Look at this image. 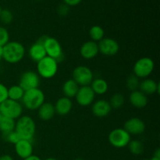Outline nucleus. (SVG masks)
<instances>
[{"mask_svg":"<svg viewBox=\"0 0 160 160\" xmlns=\"http://www.w3.org/2000/svg\"><path fill=\"white\" fill-rule=\"evenodd\" d=\"M2 59L10 64L20 62L24 58L26 48L22 43L17 41H9L2 47Z\"/></svg>","mask_w":160,"mask_h":160,"instance_id":"f257e3e1","label":"nucleus"},{"mask_svg":"<svg viewBox=\"0 0 160 160\" xmlns=\"http://www.w3.org/2000/svg\"><path fill=\"white\" fill-rule=\"evenodd\" d=\"M15 131L20 139L32 142L36 132V123L34 119L28 115H22L16 120Z\"/></svg>","mask_w":160,"mask_h":160,"instance_id":"f03ea898","label":"nucleus"},{"mask_svg":"<svg viewBox=\"0 0 160 160\" xmlns=\"http://www.w3.org/2000/svg\"><path fill=\"white\" fill-rule=\"evenodd\" d=\"M45 93L42 89L38 88L25 91L21 100V104L23 107L26 108L28 110H38V109L45 102Z\"/></svg>","mask_w":160,"mask_h":160,"instance_id":"7ed1b4c3","label":"nucleus"},{"mask_svg":"<svg viewBox=\"0 0 160 160\" xmlns=\"http://www.w3.org/2000/svg\"><path fill=\"white\" fill-rule=\"evenodd\" d=\"M59 63L55 59L46 56L37 62V73L41 78L52 79L56 75Z\"/></svg>","mask_w":160,"mask_h":160,"instance_id":"20e7f679","label":"nucleus"},{"mask_svg":"<svg viewBox=\"0 0 160 160\" xmlns=\"http://www.w3.org/2000/svg\"><path fill=\"white\" fill-rule=\"evenodd\" d=\"M155 69V62L149 57H142L138 59L133 67V74L139 79L148 78Z\"/></svg>","mask_w":160,"mask_h":160,"instance_id":"39448f33","label":"nucleus"},{"mask_svg":"<svg viewBox=\"0 0 160 160\" xmlns=\"http://www.w3.org/2000/svg\"><path fill=\"white\" fill-rule=\"evenodd\" d=\"M23 107L20 102L14 101L9 98L0 104V113L2 117L17 120L23 115Z\"/></svg>","mask_w":160,"mask_h":160,"instance_id":"423d86ee","label":"nucleus"},{"mask_svg":"<svg viewBox=\"0 0 160 160\" xmlns=\"http://www.w3.org/2000/svg\"><path fill=\"white\" fill-rule=\"evenodd\" d=\"M43 45L47 56L56 59L58 63L63 60L64 54L62 45L57 39L46 36L43 42Z\"/></svg>","mask_w":160,"mask_h":160,"instance_id":"0eeeda50","label":"nucleus"},{"mask_svg":"<svg viewBox=\"0 0 160 160\" xmlns=\"http://www.w3.org/2000/svg\"><path fill=\"white\" fill-rule=\"evenodd\" d=\"M131 140V136L121 128H115L111 131L108 136L109 144L117 148H125L128 146Z\"/></svg>","mask_w":160,"mask_h":160,"instance_id":"6e6552de","label":"nucleus"},{"mask_svg":"<svg viewBox=\"0 0 160 160\" xmlns=\"http://www.w3.org/2000/svg\"><path fill=\"white\" fill-rule=\"evenodd\" d=\"M72 79L81 86L90 85L94 79L92 70L88 67L84 65L78 66L72 72Z\"/></svg>","mask_w":160,"mask_h":160,"instance_id":"1a4fd4ad","label":"nucleus"},{"mask_svg":"<svg viewBox=\"0 0 160 160\" xmlns=\"http://www.w3.org/2000/svg\"><path fill=\"white\" fill-rule=\"evenodd\" d=\"M41 84V78L37 72L34 70H27L21 73L19 80V85L24 91L38 88Z\"/></svg>","mask_w":160,"mask_h":160,"instance_id":"9d476101","label":"nucleus"},{"mask_svg":"<svg viewBox=\"0 0 160 160\" xmlns=\"http://www.w3.org/2000/svg\"><path fill=\"white\" fill-rule=\"evenodd\" d=\"M98 46L99 53L108 57L116 56L120 51V45L117 40L112 38H104L98 42Z\"/></svg>","mask_w":160,"mask_h":160,"instance_id":"9b49d317","label":"nucleus"},{"mask_svg":"<svg viewBox=\"0 0 160 160\" xmlns=\"http://www.w3.org/2000/svg\"><path fill=\"white\" fill-rule=\"evenodd\" d=\"M74 98L79 106L82 107H87L91 106L95 102V94L91 88L90 85L81 86Z\"/></svg>","mask_w":160,"mask_h":160,"instance_id":"f8f14e48","label":"nucleus"},{"mask_svg":"<svg viewBox=\"0 0 160 160\" xmlns=\"http://www.w3.org/2000/svg\"><path fill=\"white\" fill-rule=\"evenodd\" d=\"M123 129L131 136L140 135L145 132L146 126L142 119L138 117H131L125 122Z\"/></svg>","mask_w":160,"mask_h":160,"instance_id":"ddd939ff","label":"nucleus"},{"mask_svg":"<svg viewBox=\"0 0 160 160\" xmlns=\"http://www.w3.org/2000/svg\"><path fill=\"white\" fill-rule=\"evenodd\" d=\"M112 111V107L109 101L106 99H98L92 104V112L98 118L107 117Z\"/></svg>","mask_w":160,"mask_h":160,"instance_id":"4468645a","label":"nucleus"},{"mask_svg":"<svg viewBox=\"0 0 160 160\" xmlns=\"http://www.w3.org/2000/svg\"><path fill=\"white\" fill-rule=\"evenodd\" d=\"M99 53L97 42L89 40L82 44L80 48V54L84 59H92Z\"/></svg>","mask_w":160,"mask_h":160,"instance_id":"2eb2a0df","label":"nucleus"},{"mask_svg":"<svg viewBox=\"0 0 160 160\" xmlns=\"http://www.w3.org/2000/svg\"><path fill=\"white\" fill-rule=\"evenodd\" d=\"M15 152L18 157L23 159L33 155L32 142L24 139H20L17 143L14 145Z\"/></svg>","mask_w":160,"mask_h":160,"instance_id":"dca6fc26","label":"nucleus"},{"mask_svg":"<svg viewBox=\"0 0 160 160\" xmlns=\"http://www.w3.org/2000/svg\"><path fill=\"white\" fill-rule=\"evenodd\" d=\"M138 90L145 95H152L153 94L159 93V84L151 78H145L140 81Z\"/></svg>","mask_w":160,"mask_h":160,"instance_id":"f3484780","label":"nucleus"},{"mask_svg":"<svg viewBox=\"0 0 160 160\" xmlns=\"http://www.w3.org/2000/svg\"><path fill=\"white\" fill-rule=\"evenodd\" d=\"M129 102L133 107L136 109H143L148 103V98L146 95L139 90L133 91L130 93Z\"/></svg>","mask_w":160,"mask_h":160,"instance_id":"a211bd4d","label":"nucleus"},{"mask_svg":"<svg viewBox=\"0 0 160 160\" xmlns=\"http://www.w3.org/2000/svg\"><path fill=\"white\" fill-rule=\"evenodd\" d=\"M56 114L59 116H67L73 109V102L70 98L62 96L58 98L54 104Z\"/></svg>","mask_w":160,"mask_h":160,"instance_id":"6ab92c4d","label":"nucleus"},{"mask_svg":"<svg viewBox=\"0 0 160 160\" xmlns=\"http://www.w3.org/2000/svg\"><path fill=\"white\" fill-rule=\"evenodd\" d=\"M56 115L54 104L49 102H45L38 109V117L43 121L51 120Z\"/></svg>","mask_w":160,"mask_h":160,"instance_id":"aec40b11","label":"nucleus"},{"mask_svg":"<svg viewBox=\"0 0 160 160\" xmlns=\"http://www.w3.org/2000/svg\"><path fill=\"white\" fill-rule=\"evenodd\" d=\"M28 56L31 58V60L37 63L41 59L45 58L47 55L44 45L42 43H39L38 42H36L35 43L32 44L29 48Z\"/></svg>","mask_w":160,"mask_h":160,"instance_id":"412c9836","label":"nucleus"},{"mask_svg":"<svg viewBox=\"0 0 160 160\" xmlns=\"http://www.w3.org/2000/svg\"><path fill=\"white\" fill-rule=\"evenodd\" d=\"M91 88L95 95H103L109 90V84L107 81L103 78H94L90 84Z\"/></svg>","mask_w":160,"mask_h":160,"instance_id":"4be33fe9","label":"nucleus"},{"mask_svg":"<svg viewBox=\"0 0 160 160\" xmlns=\"http://www.w3.org/2000/svg\"><path fill=\"white\" fill-rule=\"evenodd\" d=\"M80 86L73 81V79H68L63 83L62 87V94L65 97L69 98H74L75 95L78 93Z\"/></svg>","mask_w":160,"mask_h":160,"instance_id":"5701e85b","label":"nucleus"},{"mask_svg":"<svg viewBox=\"0 0 160 160\" xmlns=\"http://www.w3.org/2000/svg\"><path fill=\"white\" fill-rule=\"evenodd\" d=\"M25 91L19 84L12 85L8 88V98L14 101L20 102L22 100Z\"/></svg>","mask_w":160,"mask_h":160,"instance_id":"b1692460","label":"nucleus"},{"mask_svg":"<svg viewBox=\"0 0 160 160\" xmlns=\"http://www.w3.org/2000/svg\"><path fill=\"white\" fill-rule=\"evenodd\" d=\"M89 37L95 42H99L105 38V31L101 26L94 25L89 30Z\"/></svg>","mask_w":160,"mask_h":160,"instance_id":"393cba45","label":"nucleus"},{"mask_svg":"<svg viewBox=\"0 0 160 160\" xmlns=\"http://www.w3.org/2000/svg\"><path fill=\"white\" fill-rule=\"evenodd\" d=\"M15 120L2 117L1 121H0V131L2 132V134H6V133L11 132V131L15 130Z\"/></svg>","mask_w":160,"mask_h":160,"instance_id":"a878e982","label":"nucleus"},{"mask_svg":"<svg viewBox=\"0 0 160 160\" xmlns=\"http://www.w3.org/2000/svg\"><path fill=\"white\" fill-rule=\"evenodd\" d=\"M127 147L129 149L130 152L134 156H140L144 152L143 143L138 139H131Z\"/></svg>","mask_w":160,"mask_h":160,"instance_id":"bb28decb","label":"nucleus"},{"mask_svg":"<svg viewBox=\"0 0 160 160\" xmlns=\"http://www.w3.org/2000/svg\"><path fill=\"white\" fill-rule=\"evenodd\" d=\"M109 102V104H110L112 109H120V108L124 105V102H125L124 95H123V94L120 93V92L114 93L113 95L111 96Z\"/></svg>","mask_w":160,"mask_h":160,"instance_id":"cd10ccee","label":"nucleus"},{"mask_svg":"<svg viewBox=\"0 0 160 160\" xmlns=\"http://www.w3.org/2000/svg\"><path fill=\"white\" fill-rule=\"evenodd\" d=\"M139 84H140V79L134 74L130 75L126 81L127 88L131 92L138 90Z\"/></svg>","mask_w":160,"mask_h":160,"instance_id":"c85d7f7f","label":"nucleus"},{"mask_svg":"<svg viewBox=\"0 0 160 160\" xmlns=\"http://www.w3.org/2000/svg\"><path fill=\"white\" fill-rule=\"evenodd\" d=\"M0 20L5 25L10 24L13 20V15L12 12L7 9H2L0 13Z\"/></svg>","mask_w":160,"mask_h":160,"instance_id":"c756f323","label":"nucleus"},{"mask_svg":"<svg viewBox=\"0 0 160 160\" xmlns=\"http://www.w3.org/2000/svg\"><path fill=\"white\" fill-rule=\"evenodd\" d=\"M2 138L5 142H8V143H11L12 145H15L16 143H17L20 140V136L16 132L15 130L11 131V132L6 133V134H2Z\"/></svg>","mask_w":160,"mask_h":160,"instance_id":"7c9ffc66","label":"nucleus"},{"mask_svg":"<svg viewBox=\"0 0 160 160\" xmlns=\"http://www.w3.org/2000/svg\"><path fill=\"white\" fill-rule=\"evenodd\" d=\"M9 42V33L5 27L0 26V46L3 47Z\"/></svg>","mask_w":160,"mask_h":160,"instance_id":"2f4dec72","label":"nucleus"},{"mask_svg":"<svg viewBox=\"0 0 160 160\" xmlns=\"http://www.w3.org/2000/svg\"><path fill=\"white\" fill-rule=\"evenodd\" d=\"M8 99V88L0 83V104Z\"/></svg>","mask_w":160,"mask_h":160,"instance_id":"473e14b6","label":"nucleus"},{"mask_svg":"<svg viewBox=\"0 0 160 160\" xmlns=\"http://www.w3.org/2000/svg\"><path fill=\"white\" fill-rule=\"evenodd\" d=\"M69 11H70V8L66 4H61L60 6L58 7V13L60 16H66L68 14Z\"/></svg>","mask_w":160,"mask_h":160,"instance_id":"72a5a7b5","label":"nucleus"},{"mask_svg":"<svg viewBox=\"0 0 160 160\" xmlns=\"http://www.w3.org/2000/svg\"><path fill=\"white\" fill-rule=\"evenodd\" d=\"M82 2V0H63V3L67 6H76L79 5Z\"/></svg>","mask_w":160,"mask_h":160,"instance_id":"f704fd0d","label":"nucleus"},{"mask_svg":"<svg viewBox=\"0 0 160 160\" xmlns=\"http://www.w3.org/2000/svg\"><path fill=\"white\" fill-rule=\"evenodd\" d=\"M22 160H42L39 156H36V155H31V156H30L29 157L26 158V159H23Z\"/></svg>","mask_w":160,"mask_h":160,"instance_id":"c9c22d12","label":"nucleus"},{"mask_svg":"<svg viewBox=\"0 0 160 160\" xmlns=\"http://www.w3.org/2000/svg\"><path fill=\"white\" fill-rule=\"evenodd\" d=\"M0 160H13L12 157L9 155H2V156H0Z\"/></svg>","mask_w":160,"mask_h":160,"instance_id":"e433bc0d","label":"nucleus"},{"mask_svg":"<svg viewBox=\"0 0 160 160\" xmlns=\"http://www.w3.org/2000/svg\"><path fill=\"white\" fill-rule=\"evenodd\" d=\"M2 54H3L2 47L0 46V60H2Z\"/></svg>","mask_w":160,"mask_h":160,"instance_id":"4c0bfd02","label":"nucleus"},{"mask_svg":"<svg viewBox=\"0 0 160 160\" xmlns=\"http://www.w3.org/2000/svg\"><path fill=\"white\" fill-rule=\"evenodd\" d=\"M150 160H160V157H157V156H153L150 159Z\"/></svg>","mask_w":160,"mask_h":160,"instance_id":"58836bf2","label":"nucleus"},{"mask_svg":"<svg viewBox=\"0 0 160 160\" xmlns=\"http://www.w3.org/2000/svg\"><path fill=\"white\" fill-rule=\"evenodd\" d=\"M45 160H58V159H56V158L49 157V158H47V159H45Z\"/></svg>","mask_w":160,"mask_h":160,"instance_id":"ea45409f","label":"nucleus"},{"mask_svg":"<svg viewBox=\"0 0 160 160\" xmlns=\"http://www.w3.org/2000/svg\"><path fill=\"white\" fill-rule=\"evenodd\" d=\"M2 118V114H1V113H0V121H1Z\"/></svg>","mask_w":160,"mask_h":160,"instance_id":"a19ab883","label":"nucleus"},{"mask_svg":"<svg viewBox=\"0 0 160 160\" xmlns=\"http://www.w3.org/2000/svg\"><path fill=\"white\" fill-rule=\"evenodd\" d=\"M75 160H84V159H81V158H78V159H76Z\"/></svg>","mask_w":160,"mask_h":160,"instance_id":"79ce46f5","label":"nucleus"},{"mask_svg":"<svg viewBox=\"0 0 160 160\" xmlns=\"http://www.w3.org/2000/svg\"><path fill=\"white\" fill-rule=\"evenodd\" d=\"M2 8H1V6H0V13H1V11H2Z\"/></svg>","mask_w":160,"mask_h":160,"instance_id":"37998d69","label":"nucleus"},{"mask_svg":"<svg viewBox=\"0 0 160 160\" xmlns=\"http://www.w3.org/2000/svg\"><path fill=\"white\" fill-rule=\"evenodd\" d=\"M142 160H150V159H142Z\"/></svg>","mask_w":160,"mask_h":160,"instance_id":"c03bdc74","label":"nucleus"}]
</instances>
